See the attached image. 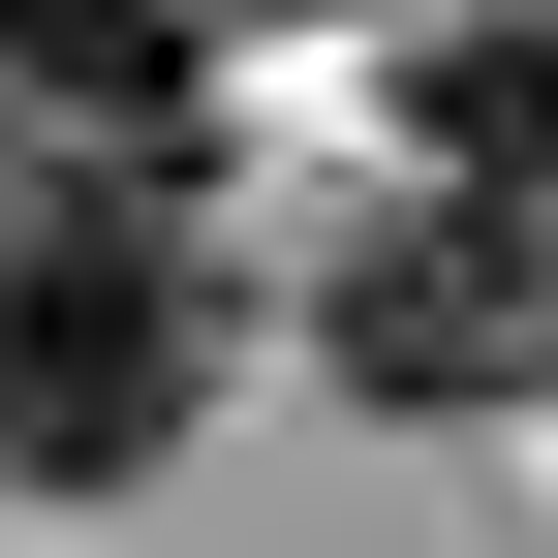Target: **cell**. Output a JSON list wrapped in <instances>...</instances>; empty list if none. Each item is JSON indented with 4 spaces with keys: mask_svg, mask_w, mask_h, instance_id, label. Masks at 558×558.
<instances>
[{
    "mask_svg": "<svg viewBox=\"0 0 558 558\" xmlns=\"http://www.w3.org/2000/svg\"><path fill=\"white\" fill-rule=\"evenodd\" d=\"M186 373H218V311H186L156 186H0V465L124 497V465H186Z\"/></svg>",
    "mask_w": 558,
    "mask_h": 558,
    "instance_id": "cell-1",
    "label": "cell"
},
{
    "mask_svg": "<svg viewBox=\"0 0 558 558\" xmlns=\"http://www.w3.org/2000/svg\"><path fill=\"white\" fill-rule=\"evenodd\" d=\"M311 341H341L373 403H558V218H465V186H435V218L341 248Z\"/></svg>",
    "mask_w": 558,
    "mask_h": 558,
    "instance_id": "cell-2",
    "label": "cell"
},
{
    "mask_svg": "<svg viewBox=\"0 0 558 558\" xmlns=\"http://www.w3.org/2000/svg\"><path fill=\"white\" fill-rule=\"evenodd\" d=\"M186 124H218L186 0H0V186H186Z\"/></svg>",
    "mask_w": 558,
    "mask_h": 558,
    "instance_id": "cell-3",
    "label": "cell"
},
{
    "mask_svg": "<svg viewBox=\"0 0 558 558\" xmlns=\"http://www.w3.org/2000/svg\"><path fill=\"white\" fill-rule=\"evenodd\" d=\"M403 124L465 218H558V0H403Z\"/></svg>",
    "mask_w": 558,
    "mask_h": 558,
    "instance_id": "cell-4",
    "label": "cell"
}]
</instances>
